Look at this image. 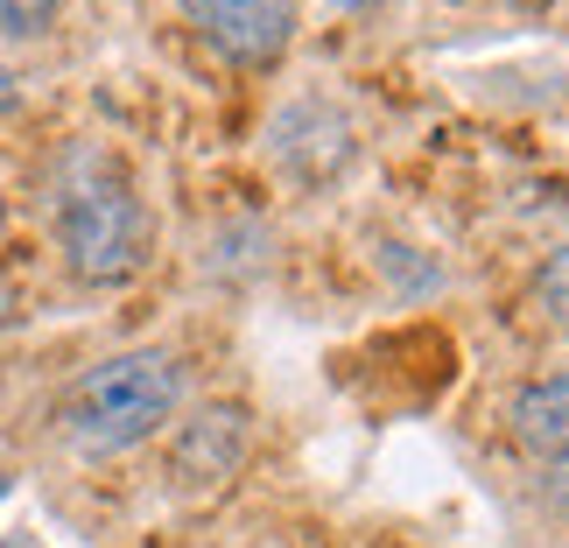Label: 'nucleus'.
<instances>
[{"label":"nucleus","instance_id":"f257e3e1","mask_svg":"<svg viewBox=\"0 0 569 548\" xmlns=\"http://www.w3.org/2000/svg\"><path fill=\"white\" fill-rule=\"evenodd\" d=\"M57 239H63V260H71L84 281H127V275L148 268V253H156V218H148V197L127 177L120 156L78 148V156L63 162Z\"/></svg>","mask_w":569,"mask_h":548},{"label":"nucleus","instance_id":"f03ea898","mask_svg":"<svg viewBox=\"0 0 569 548\" xmlns=\"http://www.w3.org/2000/svg\"><path fill=\"white\" fill-rule=\"evenodd\" d=\"M177 359L169 352H120V359H99L92 372H78L71 393L57 408V429L78 457H113V450H134L148 444L169 408H177Z\"/></svg>","mask_w":569,"mask_h":548},{"label":"nucleus","instance_id":"7ed1b4c3","mask_svg":"<svg viewBox=\"0 0 569 548\" xmlns=\"http://www.w3.org/2000/svg\"><path fill=\"white\" fill-rule=\"evenodd\" d=\"M183 14L232 63H274L296 36V0H183Z\"/></svg>","mask_w":569,"mask_h":548},{"label":"nucleus","instance_id":"20e7f679","mask_svg":"<svg viewBox=\"0 0 569 548\" xmlns=\"http://www.w3.org/2000/svg\"><path fill=\"white\" fill-rule=\"evenodd\" d=\"M513 436L549 465H569V372H549L513 393Z\"/></svg>","mask_w":569,"mask_h":548},{"label":"nucleus","instance_id":"39448f33","mask_svg":"<svg viewBox=\"0 0 569 548\" xmlns=\"http://www.w3.org/2000/svg\"><path fill=\"white\" fill-rule=\"evenodd\" d=\"M535 302H541V317H549L556 331H569V247L549 253V268L535 281Z\"/></svg>","mask_w":569,"mask_h":548},{"label":"nucleus","instance_id":"423d86ee","mask_svg":"<svg viewBox=\"0 0 569 548\" xmlns=\"http://www.w3.org/2000/svg\"><path fill=\"white\" fill-rule=\"evenodd\" d=\"M63 0H0V36H42Z\"/></svg>","mask_w":569,"mask_h":548},{"label":"nucleus","instance_id":"0eeeda50","mask_svg":"<svg viewBox=\"0 0 569 548\" xmlns=\"http://www.w3.org/2000/svg\"><path fill=\"white\" fill-rule=\"evenodd\" d=\"M0 232H8V205H0Z\"/></svg>","mask_w":569,"mask_h":548},{"label":"nucleus","instance_id":"6e6552de","mask_svg":"<svg viewBox=\"0 0 569 548\" xmlns=\"http://www.w3.org/2000/svg\"><path fill=\"white\" fill-rule=\"evenodd\" d=\"M0 499H8V471H0Z\"/></svg>","mask_w":569,"mask_h":548},{"label":"nucleus","instance_id":"1a4fd4ad","mask_svg":"<svg viewBox=\"0 0 569 548\" xmlns=\"http://www.w3.org/2000/svg\"><path fill=\"white\" fill-rule=\"evenodd\" d=\"M338 8H366V0H338Z\"/></svg>","mask_w":569,"mask_h":548}]
</instances>
